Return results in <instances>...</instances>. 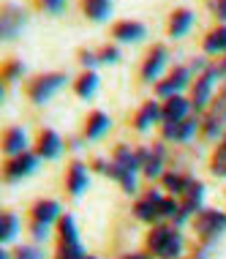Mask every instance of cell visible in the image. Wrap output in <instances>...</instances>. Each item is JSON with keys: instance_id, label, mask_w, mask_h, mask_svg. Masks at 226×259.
<instances>
[{"instance_id": "14", "label": "cell", "mask_w": 226, "mask_h": 259, "mask_svg": "<svg viewBox=\"0 0 226 259\" xmlns=\"http://www.w3.org/2000/svg\"><path fill=\"white\" fill-rule=\"evenodd\" d=\"M36 164H38V158L30 156V153H25V156L14 158L9 164L6 178H9V180H19V178H25V175H33V172H36Z\"/></svg>"}, {"instance_id": "11", "label": "cell", "mask_w": 226, "mask_h": 259, "mask_svg": "<svg viewBox=\"0 0 226 259\" xmlns=\"http://www.w3.org/2000/svg\"><path fill=\"white\" fill-rule=\"evenodd\" d=\"M166 50L164 47H155V50L147 55V63H145V68H142V76H145V82H153V79H158V74L164 71V66H166Z\"/></svg>"}, {"instance_id": "34", "label": "cell", "mask_w": 226, "mask_h": 259, "mask_svg": "<svg viewBox=\"0 0 226 259\" xmlns=\"http://www.w3.org/2000/svg\"><path fill=\"white\" fill-rule=\"evenodd\" d=\"M22 71H25V66H22V63H11V66L6 68V79H9V82H14L19 74H22Z\"/></svg>"}, {"instance_id": "28", "label": "cell", "mask_w": 226, "mask_h": 259, "mask_svg": "<svg viewBox=\"0 0 226 259\" xmlns=\"http://www.w3.org/2000/svg\"><path fill=\"white\" fill-rule=\"evenodd\" d=\"M164 183H166L169 191H174V194H186V188H188V183H191V178H180V175H166Z\"/></svg>"}, {"instance_id": "6", "label": "cell", "mask_w": 226, "mask_h": 259, "mask_svg": "<svg viewBox=\"0 0 226 259\" xmlns=\"http://www.w3.org/2000/svg\"><path fill=\"white\" fill-rule=\"evenodd\" d=\"M22 27H25V11L19 6H6L3 14H0V36L11 41Z\"/></svg>"}, {"instance_id": "22", "label": "cell", "mask_w": 226, "mask_h": 259, "mask_svg": "<svg viewBox=\"0 0 226 259\" xmlns=\"http://www.w3.org/2000/svg\"><path fill=\"white\" fill-rule=\"evenodd\" d=\"M112 11V0H84V14L96 22H104Z\"/></svg>"}, {"instance_id": "21", "label": "cell", "mask_w": 226, "mask_h": 259, "mask_svg": "<svg viewBox=\"0 0 226 259\" xmlns=\"http://www.w3.org/2000/svg\"><path fill=\"white\" fill-rule=\"evenodd\" d=\"M87 188V169H84V164H76L71 166V175H68V191L74 194V197H79V194Z\"/></svg>"}, {"instance_id": "16", "label": "cell", "mask_w": 226, "mask_h": 259, "mask_svg": "<svg viewBox=\"0 0 226 259\" xmlns=\"http://www.w3.org/2000/svg\"><path fill=\"white\" fill-rule=\"evenodd\" d=\"M60 150H63V142L55 131H44V134L38 137V156L41 158H58Z\"/></svg>"}, {"instance_id": "39", "label": "cell", "mask_w": 226, "mask_h": 259, "mask_svg": "<svg viewBox=\"0 0 226 259\" xmlns=\"http://www.w3.org/2000/svg\"><path fill=\"white\" fill-rule=\"evenodd\" d=\"M221 71H226V63H223V66H221Z\"/></svg>"}, {"instance_id": "33", "label": "cell", "mask_w": 226, "mask_h": 259, "mask_svg": "<svg viewBox=\"0 0 226 259\" xmlns=\"http://www.w3.org/2000/svg\"><path fill=\"white\" fill-rule=\"evenodd\" d=\"M33 237L41 243V240H47L49 237V224H41V221H36L33 224Z\"/></svg>"}, {"instance_id": "30", "label": "cell", "mask_w": 226, "mask_h": 259, "mask_svg": "<svg viewBox=\"0 0 226 259\" xmlns=\"http://www.w3.org/2000/svg\"><path fill=\"white\" fill-rule=\"evenodd\" d=\"M196 128H199V120H186L177 125V142H188L191 137L196 134Z\"/></svg>"}, {"instance_id": "5", "label": "cell", "mask_w": 226, "mask_h": 259, "mask_svg": "<svg viewBox=\"0 0 226 259\" xmlns=\"http://www.w3.org/2000/svg\"><path fill=\"white\" fill-rule=\"evenodd\" d=\"M226 229V213H218V210H202L199 219H196V232H199L204 240H213Z\"/></svg>"}, {"instance_id": "27", "label": "cell", "mask_w": 226, "mask_h": 259, "mask_svg": "<svg viewBox=\"0 0 226 259\" xmlns=\"http://www.w3.org/2000/svg\"><path fill=\"white\" fill-rule=\"evenodd\" d=\"M213 175H218V178H226V139L221 142V148H218L215 156H213Z\"/></svg>"}, {"instance_id": "29", "label": "cell", "mask_w": 226, "mask_h": 259, "mask_svg": "<svg viewBox=\"0 0 226 259\" xmlns=\"http://www.w3.org/2000/svg\"><path fill=\"white\" fill-rule=\"evenodd\" d=\"M17 229H19V221L14 213H6L3 215V240H14L17 237Z\"/></svg>"}, {"instance_id": "3", "label": "cell", "mask_w": 226, "mask_h": 259, "mask_svg": "<svg viewBox=\"0 0 226 259\" xmlns=\"http://www.w3.org/2000/svg\"><path fill=\"white\" fill-rule=\"evenodd\" d=\"M66 82H68L66 74H47V76H38V79L33 82V88H30V99L36 101V104H47L63 85H66Z\"/></svg>"}, {"instance_id": "17", "label": "cell", "mask_w": 226, "mask_h": 259, "mask_svg": "<svg viewBox=\"0 0 226 259\" xmlns=\"http://www.w3.org/2000/svg\"><path fill=\"white\" fill-rule=\"evenodd\" d=\"M115 38L117 41H125V44H131V41H142L145 38V25L125 19V22H120L115 27Z\"/></svg>"}, {"instance_id": "24", "label": "cell", "mask_w": 226, "mask_h": 259, "mask_svg": "<svg viewBox=\"0 0 226 259\" xmlns=\"http://www.w3.org/2000/svg\"><path fill=\"white\" fill-rule=\"evenodd\" d=\"M158 115H164V112L158 109V104H153V101L145 104L142 112H139V117H137V128H139V131H147V128L155 123V117H158Z\"/></svg>"}, {"instance_id": "13", "label": "cell", "mask_w": 226, "mask_h": 259, "mask_svg": "<svg viewBox=\"0 0 226 259\" xmlns=\"http://www.w3.org/2000/svg\"><path fill=\"white\" fill-rule=\"evenodd\" d=\"M188 74H191L188 68H174V71L169 74V79L158 85V93L166 96V99H174V93H180V90L188 85Z\"/></svg>"}, {"instance_id": "8", "label": "cell", "mask_w": 226, "mask_h": 259, "mask_svg": "<svg viewBox=\"0 0 226 259\" xmlns=\"http://www.w3.org/2000/svg\"><path fill=\"white\" fill-rule=\"evenodd\" d=\"M202 197H204V186L199 183V180H191L188 188H186V205L180 207V213H177V224H183L188 219L194 210H199L202 205Z\"/></svg>"}, {"instance_id": "12", "label": "cell", "mask_w": 226, "mask_h": 259, "mask_svg": "<svg viewBox=\"0 0 226 259\" xmlns=\"http://www.w3.org/2000/svg\"><path fill=\"white\" fill-rule=\"evenodd\" d=\"M194 107V104H188L183 96H174V99H169L166 101V107H164V123H186V115H188V109Z\"/></svg>"}, {"instance_id": "23", "label": "cell", "mask_w": 226, "mask_h": 259, "mask_svg": "<svg viewBox=\"0 0 226 259\" xmlns=\"http://www.w3.org/2000/svg\"><path fill=\"white\" fill-rule=\"evenodd\" d=\"M33 213H36V221L52 224L55 219H58V213H60V205H58V202H52V199H47V202H38Z\"/></svg>"}, {"instance_id": "15", "label": "cell", "mask_w": 226, "mask_h": 259, "mask_svg": "<svg viewBox=\"0 0 226 259\" xmlns=\"http://www.w3.org/2000/svg\"><path fill=\"white\" fill-rule=\"evenodd\" d=\"M3 150L9 153V156H25L27 153V137L22 128H9L6 131V139H3Z\"/></svg>"}, {"instance_id": "19", "label": "cell", "mask_w": 226, "mask_h": 259, "mask_svg": "<svg viewBox=\"0 0 226 259\" xmlns=\"http://www.w3.org/2000/svg\"><path fill=\"white\" fill-rule=\"evenodd\" d=\"M107 131H109V115H104V112H93L90 120H87V128H84V137H87V139H101Z\"/></svg>"}, {"instance_id": "20", "label": "cell", "mask_w": 226, "mask_h": 259, "mask_svg": "<svg viewBox=\"0 0 226 259\" xmlns=\"http://www.w3.org/2000/svg\"><path fill=\"white\" fill-rule=\"evenodd\" d=\"M191 25H194V14H191L188 9H183V11H177L172 17V22H169V33H172V38H180V36H186V33L191 30Z\"/></svg>"}, {"instance_id": "2", "label": "cell", "mask_w": 226, "mask_h": 259, "mask_svg": "<svg viewBox=\"0 0 226 259\" xmlns=\"http://www.w3.org/2000/svg\"><path fill=\"white\" fill-rule=\"evenodd\" d=\"M150 248L161 259H177L183 254V235L172 227H155L150 232Z\"/></svg>"}, {"instance_id": "18", "label": "cell", "mask_w": 226, "mask_h": 259, "mask_svg": "<svg viewBox=\"0 0 226 259\" xmlns=\"http://www.w3.org/2000/svg\"><path fill=\"white\" fill-rule=\"evenodd\" d=\"M161 202H164V197H161L158 191L147 194V197H145V199L137 205V215H139V219H145V221H153V219H158Z\"/></svg>"}, {"instance_id": "31", "label": "cell", "mask_w": 226, "mask_h": 259, "mask_svg": "<svg viewBox=\"0 0 226 259\" xmlns=\"http://www.w3.org/2000/svg\"><path fill=\"white\" fill-rule=\"evenodd\" d=\"M17 259H44V254H41V248H36V246H22L17 251Z\"/></svg>"}, {"instance_id": "25", "label": "cell", "mask_w": 226, "mask_h": 259, "mask_svg": "<svg viewBox=\"0 0 226 259\" xmlns=\"http://www.w3.org/2000/svg\"><path fill=\"white\" fill-rule=\"evenodd\" d=\"M204 50L207 52H226V27H218V30H213L207 36V41H204Z\"/></svg>"}, {"instance_id": "9", "label": "cell", "mask_w": 226, "mask_h": 259, "mask_svg": "<svg viewBox=\"0 0 226 259\" xmlns=\"http://www.w3.org/2000/svg\"><path fill=\"white\" fill-rule=\"evenodd\" d=\"M215 76H218V68H207L204 76L196 79V88H194V107L202 109L204 104L210 101V93H213V85H215Z\"/></svg>"}, {"instance_id": "32", "label": "cell", "mask_w": 226, "mask_h": 259, "mask_svg": "<svg viewBox=\"0 0 226 259\" xmlns=\"http://www.w3.org/2000/svg\"><path fill=\"white\" fill-rule=\"evenodd\" d=\"M68 0H41V9L49 11V14H60L63 9H66Z\"/></svg>"}, {"instance_id": "26", "label": "cell", "mask_w": 226, "mask_h": 259, "mask_svg": "<svg viewBox=\"0 0 226 259\" xmlns=\"http://www.w3.org/2000/svg\"><path fill=\"white\" fill-rule=\"evenodd\" d=\"M96 88H98V76L90 71V74H84L79 82H76V93L82 96V99H90V96L96 93Z\"/></svg>"}, {"instance_id": "7", "label": "cell", "mask_w": 226, "mask_h": 259, "mask_svg": "<svg viewBox=\"0 0 226 259\" xmlns=\"http://www.w3.org/2000/svg\"><path fill=\"white\" fill-rule=\"evenodd\" d=\"M164 148L155 145V148H142L139 150V158H142V169L147 178H158L161 169H164Z\"/></svg>"}, {"instance_id": "37", "label": "cell", "mask_w": 226, "mask_h": 259, "mask_svg": "<svg viewBox=\"0 0 226 259\" xmlns=\"http://www.w3.org/2000/svg\"><path fill=\"white\" fill-rule=\"evenodd\" d=\"M215 9H218V14H221V19H226V0H218Z\"/></svg>"}, {"instance_id": "36", "label": "cell", "mask_w": 226, "mask_h": 259, "mask_svg": "<svg viewBox=\"0 0 226 259\" xmlns=\"http://www.w3.org/2000/svg\"><path fill=\"white\" fill-rule=\"evenodd\" d=\"M82 63H84V66H93V63H98V60H96V55L84 52V55H82Z\"/></svg>"}, {"instance_id": "38", "label": "cell", "mask_w": 226, "mask_h": 259, "mask_svg": "<svg viewBox=\"0 0 226 259\" xmlns=\"http://www.w3.org/2000/svg\"><path fill=\"white\" fill-rule=\"evenodd\" d=\"M125 259H147V256H142V254H133V256H125Z\"/></svg>"}, {"instance_id": "40", "label": "cell", "mask_w": 226, "mask_h": 259, "mask_svg": "<svg viewBox=\"0 0 226 259\" xmlns=\"http://www.w3.org/2000/svg\"><path fill=\"white\" fill-rule=\"evenodd\" d=\"M87 259H96V256H87Z\"/></svg>"}, {"instance_id": "1", "label": "cell", "mask_w": 226, "mask_h": 259, "mask_svg": "<svg viewBox=\"0 0 226 259\" xmlns=\"http://www.w3.org/2000/svg\"><path fill=\"white\" fill-rule=\"evenodd\" d=\"M142 166V158H139V153H133L131 148H125V145H120L117 153H115V161L112 164H104V161H98V169L112 175V178H117L123 188L128 194L137 191V178H133V172Z\"/></svg>"}, {"instance_id": "35", "label": "cell", "mask_w": 226, "mask_h": 259, "mask_svg": "<svg viewBox=\"0 0 226 259\" xmlns=\"http://www.w3.org/2000/svg\"><path fill=\"white\" fill-rule=\"evenodd\" d=\"M117 60V50H104L101 52V63H115Z\"/></svg>"}, {"instance_id": "10", "label": "cell", "mask_w": 226, "mask_h": 259, "mask_svg": "<svg viewBox=\"0 0 226 259\" xmlns=\"http://www.w3.org/2000/svg\"><path fill=\"white\" fill-rule=\"evenodd\" d=\"M223 123H226V90L221 93V99H218L215 109L210 112V117H207V128H204L207 139H215L218 134H221V131H223Z\"/></svg>"}, {"instance_id": "4", "label": "cell", "mask_w": 226, "mask_h": 259, "mask_svg": "<svg viewBox=\"0 0 226 259\" xmlns=\"http://www.w3.org/2000/svg\"><path fill=\"white\" fill-rule=\"evenodd\" d=\"M60 235H63V248H60V259H87L84 251L79 246V237H76V227H74V219L66 215L60 221Z\"/></svg>"}]
</instances>
